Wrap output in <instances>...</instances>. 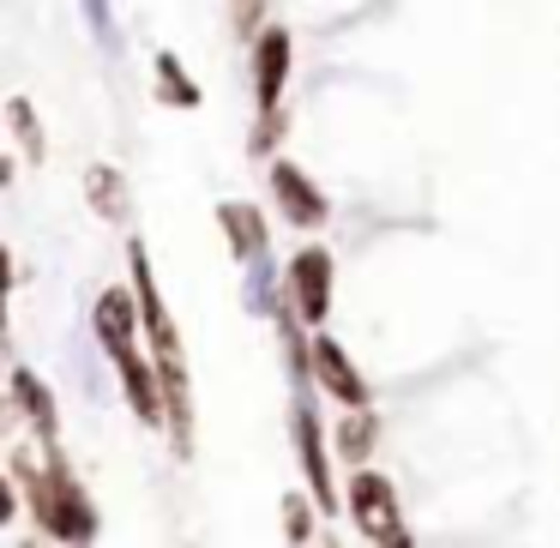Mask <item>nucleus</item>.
Masks as SVG:
<instances>
[{
  "mask_svg": "<svg viewBox=\"0 0 560 548\" xmlns=\"http://www.w3.org/2000/svg\"><path fill=\"white\" fill-rule=\"evenodd\" d=\"M13 127H19V139H25V151H31V158H43V139H37V115H31V103H25V97H13Z\"/></svg>",
  "mask_w": 560,
  "mask_h": 548,
  "instance_id": "nucleus-15",
  "label": "nucleus"
},
{
  "mask_svg": "<svg viewBox=\"0 0 560 548\" xmlns=\"http://www.w3.org/2000/svg\"><path fill=\"white\" fill-rule=\"evenodd\" d=\"M283 302L295 307L302 326H319V319H326V307H331V254H326V247H302V254L290 259Z\"/></svg>",
  "mask_w": 560,
  "mask_h": 548,
  "instance_id": "nucleus-3",
  "label": "nucleus"
},
{
  "mask_svg": "<svg viewBox=\"0 0 560 548\" xmlns=\"http://www.w3.org/2000/svg\"><path fill=\"white\" fill-rule=\"evenodd\" d=\"M386 548H416V543H410V536H392V543H386Z\"/></svg>",
  "mask_w": 560,
  "mask_h": 548,
  "instance_id": "nucleus-17",
  "label": "nucleus"
},
{
  "mask_svg": "<svg viewBox=\"0 0 560 548\" xmlns=\"http://www.w3.org/2000/svg\"><path fill=\"white\" fill-rule=\"evenodd\" d=\"M19 476L31 482V500H37V518L49 536H61V543H91L97 536L85 488L73 482V470L61 458H49V470H31V458H19Z\"/></svg>",
  "mask_w": 560,
  "mask_h": 548,
  "instance_id": "nucleus-2",
  "label": "nucleus"
},
{
  "mask_svg": "<svg viewBox=\"0 0 560 548\" xmlns=\"http://www.w3.org/2000/svg\"><path fill=\"white\" fill-rule=\"evenodd\" d=\"M307 350H314V380H319V392H331V398H338L350 416L368 410V386H362V374L350 368L343 343H338V338H314Z\"/></svg>",
  "mask_w": 560,
  "mask_h": 548,
  "instance_id": "nucleus-5",
  "label": "nucleus"
},
{
  "mask_svg": "<svg viewBox=\"0 0 560 548\" xmlns=\"http://www.w3.org/2000/svg\"><path fill=\"white\" fill-rule=\"evenodd\" d=\"M278 127H283V115H266V121H259V133H254V151H271V139H278Z\"/></svg>",
  "mask_w": 560,
  "mask_h": 548,
  "instance_id": "nucleus-16",
  "label": "nucleus"
},
{
  "mask_svg": "<svg viewBox=\"0 0 560 548\" xmlns=\"http://www.w3.org/2000/svg\"><path fill=\"white\" fill-rule=\"evenodd\" d=\"M283 530H290V543H307V536H314V518H307V500L302 494L283 500Z\"/></svg>",
  "mask_w": 560,
  "mask_h": 548,
  "instance_id": "nucleus-14",
  "label": "nucleus"
},
{
  "mask_svg": "<svg viewBox=\"0 0 560 548\" xmlns=\"http://www.w3.org/2000/svg\"><path fill=\"white\" fill-rule=\"evenodd\" d=\"M254 97H259V115H278V97H283V79H290V31L271 25L254 49Z\"/></svg>",
  "mask_w": 560,
  "mask_h": 548,
  "instance_id": "nucleus-7",
  "label": "nucleus"
},
{
  "mask_svg": "<svg viewBox=\"0 0 560 548\" xmlns=\"http://www.w3.org/2000/svg\"><path fill=\"white\" fill-rule=\"evenodd\" d=\"M158 97L182 103V109H199V85L182 79V61H175V55H158Z\"/></svg>",
  "mask_w": 560,
  "mask_h": 548,
  "instance_id": "nucleus-12",
  "label": "nucleus"
},
{
  "mask_svg": "<svg viewBox=\"0 0 560 548\" xmlns=\"http://www.w3.org/2000/svg\"><path fill=\"white\" fill-rule=\"evenodd\" d=\"M218 218H223V235H230V247H235V259H247V266H266V223H259V211L254 206H218Z\"/></svg>",
  "mask_w": 560,
  "mask_h": 548,
  "instance_id": "nucleus-9",
  "label": "nucleus"
},
{
  "mask_svg": "<svg viewBox=\"0 0 560 548\" xmlns=\"http://www.w3.org/2000/svg\"><path fill=\"white\" fill-rule=\"evenodd\" d=\"M85 194H91V206H97L103 218H121V211H127V194H121V175H115L109 163H97V170L85 175Z\"/></svg>",
  "mask_w": 560,
  "mask_h": 548,
  "instance_id": "nucleus-11",
  "label": "nucleus"
},
{
  "mask_svg": "<svg viewBox=\"0 0 560 548\" xmlns=\"http://www.w3.org/2000/svg\"><path fill=\"white\" fill-rule=\"evenodd\" d=\"M374 410H355V416H343V428H338V452L343 458H355L362 464L368 458V446H374Z\"/></svg>",
  "mask_w": 560,
  "mask_h": 548,
  "instance_id": "nucleus-13",
  "label": "nucleus"
},
{
  "mask_svg": "<svg viewBox=\"0 0 560 548\" xmlns=\"http://www.w3.org/2000/svg\"><path fill=\"white\" fill-rule=\"evenodd\" d=\"M295 440H302V470H307V482H314V506L319 512H338V488H331V458H326V434H319V416L307 410H295Z\"/></svg>",
  "mask_w": 560,
  "mask_h": 548,
  "instance_id": "nucleus-8",
  "label": "nucleus"
},
{
  "mask_svg": "<svg viewBox=\"0 0 560 548\" xmlns=\"http://www.w3.org/2000/svg\"><path fill=\"white\" fill-rule=\"evenodd\" d=\"M271 194H278V206L290 211V223H302V230H319V223H326V194H319L290 158L271 163Z\"/></svg>",
  "mask_w": 560,
  "mask_h": 548,
  "instance_id": "nucleus-6",
  "label": "nucleus"
},
{
  "mask_svg": "<svg viewBox=\"0 0 560 548\" xmlns=\"http://www.w3.org/2000/svg\"><path fill=\"white\" fill-rule=\"evenodd\" d=\"M350 512H355V524H362V536L380 543V548H386L392 536H404L398 530V494H392V482L380 470H355L350 476Z\"/></svg>",
  "mask_w": 560,
  "mask_h": 548,
  "instance_id": "nucleus-4",
  "label": "nucleus"
},
{
  "mask_svg": "<svg viewBox=\"0 0 560 548\" xmlns=\"http://www.w3.org/2000/svg\"><path fill=\"white\" fill-rule=\"evenodd\" d=\"M133 295H139V319L151 331V355H158V380L163 398H170V422H175V452H194V404H187V368H182V338H175V319L163 314L158 278H151L145 242H133Z\"/></svg>",
  "mask_w": 560,
  "mask_h": 548,
  "instance_id": "nucleus-1",
  "label": "nucleus"
},
{
  "mask_svg": "<svg viewBox=\"0 0 560 548\" xmlns=\"http://www.w3.org/2000/svg\"><path fill=\"white\" fill-rule=\"evenodd\" d=\"M13 392H19V404H25V416L49 434V446H55V398L43 392V380L31 374V368H13Z\"/></svg>",
  "mask_w": 560,
  "mask_h": 548,
  "instance_id": "nucleus-10",
  "label": "nucleus"
}]
</instances>
